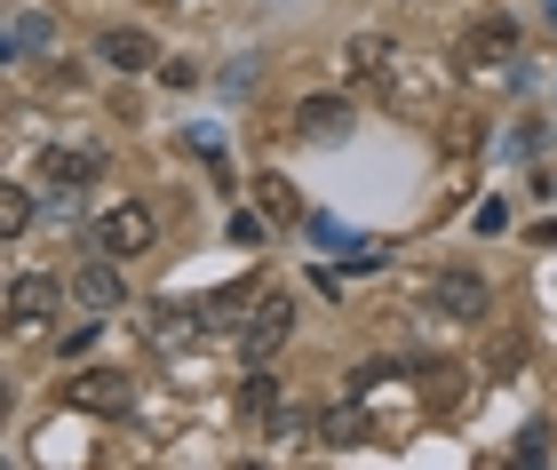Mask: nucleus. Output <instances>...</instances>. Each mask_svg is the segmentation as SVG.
Segmentation results:
<instances>
[{
	"label": "nucleus",
	"mask_w": 557,
	"mask_h": 470,
	"mask_svg": "<svg viewBox=\"0 0 557 470\" xmlns=\"http://www.w3.org/2000/svg\"><path fill=\"white\" fill-rule=\"evenodd\" d=\"M422 407H430V415H454V407H462V367H454V359L422 367Z\"/></svg>",
	"instance_id": "9b49d317"
},
{
	"label": "nucleus",
	"mask_w": 557,
	"mask_h": 470,
	"mask_svg": "<svg viewBox=\"0 0 557 470\" xmlns=\"http://www.w3.org/2000/svg\"><path fill=\"white\" fill-rule=\"evenodd\" d=\"M0 48L24 64V57H40V48H57V24H48V16H9V40H0Z\"/></svg>",
	"instance_id": "f8f14e48"
},
{
	"label": "nucleus",
	"mask_w": 557,
	"mask_h": 470,
	"mask_svg": "<svg viewBox=\"0 0 557 470\" xmlns=\"http://www.w3.org/2000/svg\"><path fill=\"white\" fill-rule=\"evenodd\" d=\"M232 247H263V215H256V208L232 215Z\"/></svg>",
	"instance_id": "f3484780"
},
{
	"label": "nucleus",
	"mask_w": 557,
	"mask_h": 470,
	"mask_svg": "<svg viewBox=\"0 0 557 470\" xmlns=\"http://www.w3.org/2000/svg\"><path fill=\"white\" fill-rule=\"evenodd\" d=\"M510 48H518V16L486 9V16H470V24H462V64H502Z\"/></svg>",
	"instance_id": "423d86ee"
},
{
	"label": "nucleus",
	"mask_w": 557,
	"mask_h": 470,
	"mask_svg": "<svg viewBox=\"0 0 557 470\" xmlns=\"http://www.w3.org/2000/svg\"><path fill=\"white\" fill-rule=\"evenodd\" d=\"M239 415H247V423H271V415H278V383L256 375V367H247V383H239Z\"/></svg>",
	"instance_id": "ddd939ff"
},
{
	"label": "nucleus",
	"mask_w": 557,
	"mask_h": 470,
	"mask_svg": "<svg viewBox=\"0 0 557 470\" xmlns=\"http://www.w3.org/2000/svg\"><path fill=\"white\" fill-rule=\"evenodd\" d=\"M64 399L88 407V415H120V407H128V375H120V367H88V375L64 383Z\"/></svg>",
	"instance_id": "0eeeda50"
},
{
	"label": "nucleus",
	"mask_w": 557,
	"mask_h": 470,
	"mask_svg": "<svg viewBox=\"0 0 557 470\" xmlns=\"http://www.w3.org/2000/svg\"><path fill=\"white\" fill-rule=\"evenodd\" d=\"M96 57H104L112 72H151V33H136V24H112V33H96Z\"/></svg>",
	"instance_id": "9d476101"
},
{
	"label": "nucleus",
	"mask_w": 557,
	"mask_h": 470,
	"mask_svg": "<svg viewBox=\"0 0 557 470\" xmlns=\"http://www.w3.org/2000/svg\"><path fill=\"white\" fill-rule=\"evenodd\" d=\"M263 208H271V215H295V191H287V176H263Z\"/></svg>",
	"instance_id": "a211bd4d"
},
{
	"label": "nucleus",
	"mask_w": 557,
	"mask_h": 470,
	"mask_svg": "<svg viewBox=\"0 0 557 470\" xmlns=\"http://www.w3.org/2000/svg\"><path fill=\"white\" fill-rule=\"evenodd\" d=\"M24 224H33V191L9 184L0 191V239H24Z\"/></svg>",
	"instance_id": "4468645a"
},
{
	"label": "nucleus",
	"mask_w": 557,
	"mask_h": 470,
	"mask_svg": "<svg viewBox=\"0 0 557 470\" xmlns=\"http://www.w3.org/2000/svg\"><path fill=\"white\" fill-rule=\"evenodd\" d=\"M542 191H557V176H549V184H542Z\"/></svg>",
	"instance_id": "4be33fe9"
},
{
	"label": "nucleus",
	"mask_w": 557,
	"mask_h": 470,
	"mask_svg": "<svg viewBox=\"0 0 557 470\" xmlns=\"http://www.w3.org/2000/svg\"><path fill=\"white\" fill-rule=\"evenodd\" d=\"M350 128H359V112H350L343 96H302L295 104V136L302 144H343Z\"/></svg>",
	"instance_id": "39448f33"
},
{
	"label": "nucleus",
	"mask_w": 557,
	"mask_h": 470,
	"mask_svg": "<svg viewBox=\"0 0 557 470\" xmlns=\"http://www.w3.org/2000/svg\"><path fill=\"white\" fill-rule=\"evenodd\" d=\"M96 256H120V263H136V256H151L160 247V215H151L144 200H120V208H104L96 215Z\"/></svg>",
	"instance_id": "f257e3e1"
},
{
	"label": "nucleus",
	"mask_w": 557,
	"mask_h": 470,
	"mask_svg": "<svg viewBox=\"0 0 557 470\" xmlns=\"http://www.w3.org/2000/svg\"><path fill=\"white\" fill-rule=\"evenodd\" d=\"M391 57H398L391 40H350V64H359V72H374V81L391 72Z\"/></svg>",
	"instance_id": "dca6fc26"
},
{
	"label": "nucleus",
	"mask_w": 557,
	"mask_h": 470,
	"mask_svg": "<svg viewBox=\"0 0 557 470\" xmlns=\"http://www.w3.org/2000/svg\"><path fill=\"white\" fill-rule=\"evenodd\" d=\"M64 295H72V280H48V271H16L0 304H9V327H40V319L64 304Z\"/></svg>",
	"instance_id": "20e7f679"
},
{
	"label": "nucleus",
	"mask_w": 557,
	"mask_h": 470,
	"mask_svg": "<svg viewBox=\"0 0 557 470\" xmlns=\"http://www.w3.org/2000/svg\"><path fill=\"white\" fill-rule=\"evenodd\" d=\"M287 343H295V304H287V295H263V304L239 319V351H247V367L278 359Z\"/></svg>",
	"instance_id": "f03ea898"
},
{
	"label": "nucleus",
	"mask_w": 557,
	"mask_h": 470,
	"mask_svg": "<svg viewBox=\"0 0 557 470\" xmlns=\"http://www.w3.org/2000/svg\"><path fill=\"white\" fill-rule=\"evenodd\" d=\"M518 462H549V431H542V423L518 438Z\"/></svg>",
	"instance_id": "6ab92c4d"
},
{
	"label": "nucleus",
	"mask_w": 557,
	"mask_h": 470,
	"mask_svg": "<svg viewBox=\"0 0 557 470\" xmlns=\"http://www.w3.org/2000/svg\"><path fill=\"white\" fill-rule=\"evenodd\" d=\"M549 24H557V0H549Z\"/></svg>",
	"instance_id": "412c9836"
},
{
	"label": "nucleus",
	"mask_w": 557,
	"mask_h": 470,
	"mask_svg": "<svg viewBox=\"0 0 557 470\" xmlns=\"http://www.w3.org/2000/svg\"><path fill=\"white\" fill-rule=\"evenodd\" d=\"M326 447H367V415L359 407H335V415H326Z\"/></svg>",
	"instance_id": "2eb2a0df"
},
{
	"label": "nucleus",
	"mask_w": 557,
	"mask_h": 470,
	"mask_svg": "<svg viewBox=\"0 0 557 470\" xmlns=\"http://www.w3.org/2000/svg\"><path fill=\"white\" fill-rule=\"evenodd\" d=\"M96 176H104V152H72V144H48L40 152V184L48 191H81Z\"/></svg>",
	"instance_id": "6e6552de"
},
{
	"label": "nucleus",
	"mask_w": 557,
	"mask_h": 470,
	"mask_svg": "<svg viewBox=\"0 0 557 470\" xmlns=\"http://www.w3.org/2000/svg\"><path fill=\"white\" fill-rule=\"evenodd\" d=\"M72 295H81L88 311H128V287H120V256H96L72 271Z\"/></svg>",
	"instance_id": "1a4fd4ad"
},
{
	"label": "nucleus",
	"mask_w": 557,
	"mask_h": 470,
	"mask_svg": "<svg viewBox=\"0 0 557 470\" xmlns=\"http://www.w3.org/2000/svg\"><path fill=\"white\" fill-rule=\"evenodd\" d=\"M534 239H542V247H557V224H542V232H534Z\"/></svg>",
	"instance_id": "aec40b11"
},
{
	"label": "nucleus",
	"mask_w": 557,
	"mask_h": 470,
	"mask_svg": "<svg viewBox=\"0 0 557 470\" xmlns=\"http://www.w3.org/2000/svg\"><path fill=\"white\" fill-rule=\"evenodd\" d=\"M486 304H494V295H486L478 271H430V280H422V311H438V319H462V327H470V319H486Z\"/></svg>",
	"instance_id": "7ed1b4c3"
}]
</instances>
